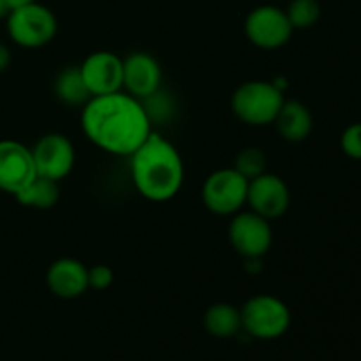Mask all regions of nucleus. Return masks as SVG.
<instances>
[{
	"label": "nucleus",
	"mask_w": 361,
	"mask_h": 361,
	"mask_svg": "<svg viewBox=\"0 0 361 361\" xmlns=\"http://www.w3.org/2000/svg\"><path fill=\"white\" fill-rule=\"evenodd\" d=\"M162 83L161 63L145 51H134L123 59V92L140 101L157 94Z\"/></svg>",
	"instance_id": "nucleus-13"
},
{
	"label": "nucleus",
	"mask_w": 361,
	"mask_h": 361,
	"mask_svg": "<svg viewBox=\"0 0 361 361\" xmlns=\"http://www.w3.org/2000/svg\"><path fill=\"white\" fill-rule=\"evenodd\" d=\"M30 150L37 175L55 182L67 178L76 162V150L66 134H44Z\"/></svg>",
	"instance_id": "nucleus-9"
},
{
	"label": "nucleus",
	"mask_w": 361,
	"mask_h": 361,
	"mask_svg": "<svg viewBox=\"0 0 361 361\" xmlns=\"http://www.w3.org/2000/svg\"><path fill=\"white\" fill-rule=\"evenodd\" d=\"M243 30L249 42H252L256 48L279 49L291 41L295 28L289 23L284 9L264 4L254 7L247 14Z\"/></svg>",
	"instance_id": "nucleus-7"
},
{
	"label": "nucleus",
	"mask_w": 361,
	"mask_h": 361,
	"mask_svg": "<svg viewBox=\"0 0 361 361\" xmlns=\"http://www.w3.org/2000/svg\"><path fill=\"white\" fill-rule=\"evenodd\" d=\"M32 2H37V0H7V6H9V9H18V7H23V6H28V4Z\"/></svg>",
	"instance_id": "nucleus-24"
},
{
	"label": "nucleus",
	"mask_w": 361,
	"mask_h": 361,
	"mask_svg": "<svg viewBox=\"0 0 361 361\" xmlns=\"http://www.w3.org/2000/svg\"><path fill=\"white\" fill-rule=\"evenodd\" d=\"M341 148L349 159L361 161V122L345 127L341 136Z\"/></svg>",
	"instance_id": "nucleus-21"
},
{
	"label": "nucleus",
	"mask_w": 361,
	"mask_h": 361,
	"mask_svg": "<svg viewBox=\"0 0 361 361\" xmlns=\"http://www.w3.org/2000/svg\"><path fill=\"white\" fill-rule=\"evenodd\" d=\"M291 204V192L289 187L281 176L264 171L249 182L247 190V207L256 212L261 217L279 219L288 212Z\"/></svg>",
	"instance_id": "nucleus-10"
},
{
	"label": "nucleus",
	"mask_w": 361,
	"mask_h": 361,
	"mask_svg": "<svg viewBox=\"0 0 361 361\" xmlns=\"http://www.w3.org/2000/svg\"><path fill=\"white\" fill-rule=\"evenodd\" d=\"M16 201L27 208L35 210H49L59 203L60 187L55 180L44 178V176H35L25 189L16 194Z\"/></svg>",
	"instance_id": "nucleus-18"
},
{
	"label": "nucleus",
	"mask_w": 361,
	"mask_h": 361,
	"mask_svg": "<svg viewBox=\"0 0 361 361\" xmlns=\"http://www.w3.org/2000/svg\"><path fill=\"white\" fill-rule=\"evenodd\" d=\"M53 92H55V97L67 106H81L83 108L92 99L87 83L81 76L80 66L63 67L55 76Z\"/></svg>",
	"instance_id": "nucleus-17"
},
{
	"label": "nucleus",
	"mask_w": 361,
	"mask_h": 361,
	"mask_svg": "<svg viewBox=\"0 0 361 361\" xmlns=\"http://www.w3.org/2000/svg\"><path fill=\"white\" fill-rule=\"evenodd\" d=\"M46 284L55 296L63 300L80 298L88 288V268L74 257H60L49 264Z\"/></svg>",
	"instance_id": "nucleus-14"
},
{
	"label": "nucleus",
	"mask_w": 361,
	"mask_h": 361,
	"mask_svg": "<svg viewBox=\"0 0 361 361\" xmlns=\"http://www.w3.org/2000/svg\"><path fill=\"white\" fill-rule=\"evenodd\" d=\"M228 236L236 254L250 261L263 257L274 243V229L270 221L252 210H242L233 215Z\"/></svg>",
	"instance_id": "nucleus-8"
},
{
	"label": "nucleus",
	"mask_w": 361,
	"mask_h": 361,
	"mask_svg": "<svg viewBox=\"0 0 361 361\" xmlns=\"http://www.w3.org/2000/svg\"><path fill=\"white\" fill-rule=\"evenodd\" d=\"M130 175L145 200L164 203L180 192L185 168L175 145L152 130L147 141L130 155Z\"/></svg>",
	"instance_id": "nucleus-2"
},
{
	"label": "nucleus",
	"mask_w": 361,
	"mask_h": 361,
	"mask_svg": "<svg viewBox=\"0 0 361 361\" xmlns=\"http://www.w3.org/2000/svg\"><path fill=\"white\" fill-rule=\"evenodd\" d=\"M233 168L250 182L252 178H256V176L263 175L267 171V157H264V154L259 148H243L235 157V166Z\"/></svg>",
	"instance_id": "nucleus-20"
},
{
	"label": "nucleus",
	"mask_w": 361,
	"mask_h": 361,
	"mask_svg": "<svg viewBox=\"0 0 361 361\" xmlns=\"http://www.w3.org/2000/svg\"><path fill=\"white\" fill-rule=\"evenodd\" d=\"M11 66V49L4 42H0V73L7 71Z\"/></svg>",
	"instance_id": "nucleus-23"
},
{
	"label": "nucleus",
	"mask_w": 361,
	"mask_h": 361,
	"mask_svg": "<svg viewBox=\"0 0 361 361\" xmlns=\"http://www.w3.org/2000/svg\"><path fill=\"white\" fill-rule=\"evenodd\" d=\"M274 126L282 140L289 143H302L312 133L314 118L310 109L303 102L284 101Z\"/></svg>",
	"instance_id": "nucleus-15"
},
{
	"label": "nucleus",
	"mask_w": 361,
	"mask_h": 361,
	"mask_svg": "<svg viewBox=\"0 0 361 361\" xmlns=\"http://www.w3.org/2000/svg\"><path fill=\"white\" fill-rule=\"evenodd\" d=\"M81 76L92 97L108 95L123 88V59L113 51H94L80 66Z\"/></svg>",
	"instance_id": "nucleus-12"
},
{
	"label": "nucleus",
	"mask_w": 361,
	"mask_h": 361,
	"mask_svg": "<svg viewBox=\"0 0 361 361\" xmlns=\"http://www.w3.org/2000/svg\"><path fill=\"white\" fill-rule=\"evenodd\" d=\"M81 129L101 150L130 157L152 134V118L143 101L120 90L92 97L81 109Z\"/></svg>",
	"instance_id": "nucleus-1"
},
{
	"label": "nucleus",
	"mask_w": 361,
	"mask_h": 361,
	"mask_svg": "<svg viewBox=\"0 0 361 361\" xmlns=\"http://www.w3.org/2000/svg\"><path fill=\"white\" fill-rule=\"evenodd\" d=\"M242 330L259 341L282 337L291 326V310L274 295H256L240 309Z\"/></svg>",
	"instance_id": "nucleus-4"
},
{
	"label": "nucleus",
	"mask_w": 361,
	"mask_h": 361,
	"mask_svg": "<svg viewBox=\"0 0 361 361\" xmlns=\"http://www.w3.org/2000/svg\"><path fill=\"white\" fill-rule=\"evenodd\" d=\"M249 180L235 168H222L212 173L201 187L204 208L215 215H235L247 207Z\"/></svg>",
	"instance_id": "nucleus-6"
},
{
	"label": "nucleus",
	"mask_w": 361,
	"mask_h": 361,
	"mask_svg": "<svg viewBox=\"0 0 361 361\" xmlns=\"http://www.w3.org/2000/svg\"><path fill=\"white\" fill-rule=\"evenodd\" d=\"M113 270L106 264H95V267L88 268V288L95 289V291H104L113 284Z\"/></svg>",
	"instance_id": "nucleus-22"
},
{
	"label": "nucleus",
	"mask_w": 361,
	"mask_h": 361,
	"mask_svg": "<svg viewBox=\"0 0 361 361\" xmlns=\"http://www.w3.org/2000/svg\"><path fill=\"white\" fill-rule=\"evenodd\" d=\"M9 6H7V0H0V20H4V18H7V14H9Z\"/></svg>",
	"instance_id": "nucleus-25"
},
{
	"label": "nucleus",
	"mask_w": 361,
	"mask_h": 361,
	"mask_svg": "<svg viewBox=\"0 0 361 361\" xmlns=\"http://www.w3.org/2000/svg\"><path fill=\"white\" fill-rule=\"evenodd\" d=\"M37 176L32 150L14 140H0V190L16 196Z\"/></svg>",
	"instance_id": "nucleus-11"
},
{
	"label": "nucleus",
	"mask_w": 361,
	"mask_h": 361,
	"mask_svg": "<svg viewBox=\"0 0 361 361\" xmlns=\"http://www.w3.org/2000/svg\"><path fill=\"white\" fill-rule=\"evenodd\" d=\"M7 34L14 44L27 49L42 48L55 39L59 21L49 7L39 2L18 7L7 14Z\"/></svg>",
	"instance_id": "nucleus-5"
},
{
	"label": "nucleus",
	"mask_w": 361,
	"mask_h": 361,
	"mask_svg": "<svg viewBox=\"0 0 361 361\" xmlns=\"http://www.w3.org/2000/svg\"><path fill=\"white\" fill-rule=\"evenodd\" d=\"M286 97L279 85L264 80L245 81L231 97V109L240 122L252 127L271 126Z\"/></svg>",
	"instance_id": "nucleus-3"
},
{
	"label": "nucleus",
	"mask_w": 361,
	"mask_h": 361,
	"mask_svg": "<svg viewBox=\"0 0 361 361\" xmlns=\"http://www.w3.org/2000/svg\"><path fill=\"white\" fill-rule=\"evenodd\" d=\"M203 326L212 337L231 338L242 331V316L240 309L231 303L219 302L207 309L203 316Z\"/></svg>",
	"instance_id": "nucleus-16"
},
{
	"label": "nucleus",
	"mask_w": 361,
	"mask_h": 361,
	"mask_svg": "<svg viewBox=\"0 0 361 361\" xmlns=\"http://www.w3.org/2000/svg\"><path fill=\"white\" fill-rule=\"evenodd\" d=\"M284 11L295 30L314 27L321 18V4L317 0H291Z\"/></svg>",
	"instance_id": "nucleus-19"
}]
</instances>
